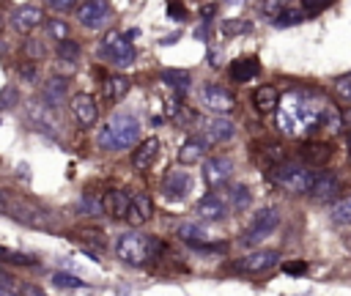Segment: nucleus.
<instances>
[{
	"instance_id": "nucleus-1",
	"label": "nucleus",
	"mask_w": 351,
	"mask_h": 296,
	"mask_svg": "<svg viewBox=\"0 0 351 296\" xmlns=\"http://www.w3.org/2000/svg\"><path fill=\"white\" fill-rule=\"evenodd\" d=\"M326 101L313 90H291L274 110V123L288 137H302L321 129Z\"/></svg>"
},
{
	"instance_id": "nucleus-2",
	"label": "nucleus",
	"mask_w": 351,
	"mask_h": 296,
	"mask_svg": "<svg viewBox=\"0 0 351 296\" xmlns=\"http://www.w3.org/2000/svg\"><path fill=\"white\" fill-rule=\"evenodd\" d=\"M140 140V121L129 112H118L112 115L96 134V143L104 151H121V148H132Z\"/></svg>"
},
{
	"instance_id": "nucleus-3",
	"label": "nucleus",
	"mask_w": 351,
	"mask_h": 296,
	"mask_svg": "<svg viewBox=\"0 0 351 296\" xmlns=\"http://www.w3.org/2000/svg\"><path fill=\"white\" fill-rule=\"evenodd\" d=\"M159 252H162V241L154 238V236H148V233L129 230V233H121L118 241H115V255L123 263H129V266L151 263Z\"/></svg>"
},
{
	"instance_id": "nucleus-4",
	"label": "nucleus",
	"mask_w": 351,
	"mask_h": 296,
	"mask_svg": "<svg viewBox=\"0 0 351 296\" xmlns=\"http://www.w3.org/2000/svg\"><path fill=\"white\" fill-rule=\"evenodd\" d=\"M0 214L27 225V227H47V211L41 206H36L33 200L14 195L8 189H0Z\"/></svg>"
},
{
	"instance_id": "nucleus-5",
	"label": "nucleus",
	"mask_w": 351,
	"mask_h": 296,
	"mask_svg": "<svg viewBox=\"0 0 351 296\" xmlns=\"http://www.w3.org/2000/svg\"><path fill=\"white\" fill-rule=\"evenodd\" d=\"M313 178H315V173L307 164L285 162V159L280 164H271V181L291 195H307L313 186Z\"/></svg>"
},
{
	"instance_id": "nucleus-6",
	"label": "nucleus",
	"mask_w": 351,
	"mask_h": 296,
	"mask_svg": "<svg viewBox=\"0 0 351 296\" xmlns=\"http://www.w3.org/2000/svg\"><path fill=\"white\" fill-rule=\"evenodd\" d=\"M99 55H104V58H110L115 66H132L134 63V47H132V41L126 38V36H121V33H107L104 38H101V47H99Z\"/></svg>"
},
{
	"instance_id": "nucleus-7",
	"label": "nucleus",
	"mask_w": 351,
	"mask_h": 296,
	"mask_svg": "<svg viewBox=\"0 0 351 296\" xmlns=\"http://www.w3.org/2000/svg\"><path fill=\"white\" fill-rule=\"evenodd\" d=\"M280 225V211L277 208H261V211H255L252 214V222H250V227H247V233L241 236V244H258V241H263L274 227Z\"/></svg>"
},
{
	"instance_id": "nucleus-8",
	"label": "nucleus",
	"mask_w": 351,
	"mask_h": 296,
	"mask_svg": "<svg viewBox=\"0 0 351 296\" xmlns=\"http://www.w3.org/2000/svg\"><path fill=\"white\" fill-rule=\"evenodd\" d=\"M271 266H277V252L271 249H252L233 263V269L244 274H261V271H269Z\"/></svg>"
},
{
	"instance_id": "nucleus-9",
	"label": "nucleus",
	"mask_w": 351,
	"mask_h": 296,
	"mask_svg": "<svg viewBox=\"0 0 351 296\" xmlns=\"http://www.w3.org/2000/svg\"><path fill=\"white\" fill-rule=\"evenodd\" d=\"M77 19H80V25L88 27V30L104 27V22L110 19V5H107V0H85V3L77 8Z\"/></svg>"
},
{
	"instance_id": "nucleus-10",
	"label": "nucleus",
	"mask_w": 351,
	"mask_h": 296,
	"mask_svg": "<svg viewBox=\"0 0 351 296\" xmlns=\"http://www.w3.org/2000/svg\"><path fill=\"white\" fill-rule=\"evenodd\" d=\"M200 99H203V104H206L211 112H217V115L230 112V110H233V104H236L233 93H230V90H225V88H219V85H203Z\"/></svg>"
},
{
	"instance_id": "nucleus-11",
	"label": "nucleus",
	"mask_w": 351,
	"mask_h": 296,
	"mask_svg": "<svg viewBox=\"0 0 351 296\" xmlns=\"http://www.w3.org/2000/svg\"><path fill=\"white\" fill-rule=\"evenodd\" d=\"M307 195L313 200H318V203H329V200H335L340 195V178L335 173H315L313 186H310Z\"/></svg>"
},
{
	"instance_id": "nucleus-12",
	"label": "nucleus",
	"mask_w": 351,
	"mask_h": 296,
	"mask_svg": "<svg viewBox=\"0 0 351 296\" xmlns=\"http://www.w3.org/2000/svg\"><path fill=\"white\" fill-rule=\"evenodd\" d=\"M189 189H192V175L186 170H173L162 181V195L167 200H184L189 195Z\"/></svg>"
},
{
	"instance_id": "nucleus-13",
	"label": "nucleus",
	"mask_w": 351,
	"mask_h": 296,
	"mask_svg": "<svg viewBox=\"0 0 351 296\" xmlns=\"http://www.w3.org/2000/svg\"><path fill=\"white\" fill-rule=\"evenodd\" d=\"M71 115L80 126H93L96 123V115H99V107H96V99L90 93H77L71 96Z\"/></svg>"
},
{
	"instance_id": "nucleus-14",
	"label": "nucleus",
	"mask_w": 351,
	"mask_h": 296,
	"mask_svg": "<svg viewBox=\"0 0 351 296\" xmlns=\"http://www.w3.org/2000/svg\"><path fill=\"white\" fill-rule=\"evenodd\" d=\"M126 222L129 225H143V222H148L151 217H154V203H151V197L148 195H129V206H126Z\"/></svg>"
},
{
	"instance_id": "nucleus-15",
	"label": "nucleus",
	"mask_w": 351,
	"mask_h": 296,
	"mask_svg": "<svg viewBox=\"0 0 351 296\" xmlns=\"http://www.w3.org/2000/svg\"><path fill=\"white\" fill-rule=\"evenodd\" d=\"M230 173H233V164H230V159H225V156H211V159L203 164V178H206L208 186H222V184H228Z\"/></svg>"
},
{
	"instance_id": "nucleus-16",
	"label": "nucleus",
	"mask_w": 351,
	"mask_h": 296,
	"mask_svg": "<svg viewBox=\"0 0 351 296\" xmlns=\"http://www.w3.org/2000/svg\"><path fill=\"white\" fill-rule=\"evenodd\" d=\"M156 156H159V140H156V137H148V140H143V143L134 148L132 164H134V170H148V167L156 162Z\"/></svg>"
},
{
	"instance_id": "nucleus-17",
	"label": "nucleus",
	"mask_w": 351,
	"mask_h": 296,
	"mask_svg": "<svg viewBox=\"0 0 351 296\" xmlns=\"http://www.w3.org/2000/svg\"><path fill=\"white\" fill-rule=\"evenodd\" d=\"M41 22H44V14H41L38 5H22V8H16V14H14V27H16L19 33H33Z\"/></svg>"
},
{
	"instance_id": "nucleus-18",
	"label": "nucleus",
	"mask_w": 351,
	"mask_h": 296,
	"mask_svg": "<svg viewBox=\"0 0 351 296\" xmlns=\"http://www.w3.org/2000/svg\"><path fill=\"white\" fill-rule=\"evenodd\" d=\"M178 236H181L189 247H197V249H222V244H211V241H208V233H206L203 227L192 225V222L181 225V227H178Z\"/></svg>"
},
{
	"instance_id": "nucleus-19",
	"label": "nucleus",
	"mask_w": 351,
	"mask_h": 296,
	"mask_svg": "<svg viewBox=\"0 0 351 296\" xmlns=\"http://www.w3.org/2000/svg\"><path fill=\"white\" fill-rule=\"evenodd\" d=\"M129 206V192L123 189H107L101 195V211H107L110 217H123Z\"/></svg>"
},
{
	"instance_id": "nucleus-20",
	"label": "nucleus",
	"mask_w": 351,
	"mask_h": 296,
	"mask_svg": "<svg viewBox=\"0 0 351 296\" xmlns=\"http://www.w3.org/2000/svg\"><path fill=\"white\" fill-rule=\"evenodd\" d=\"M206 156V140L203 137H186L178 148V162L181 164H195Z\"/></svg>"
},
{
	"instance_id": "nucleus-21",
	"label": "nucleus",
	"mask_w": 351,
	"mask_h": 296,
	"mask_svg": "<svg viewBox=\"0 0 351 296\" xmlns=\"http://www.w3.org/2000/svg\"><path fill=\"white\" fill-rule=\"evenodd\" d=\"M258 71H261V63H258L255 58H239V60H233L230 69H228V74H230L233 82H250Z\"/></svg>"
},
{
	"instance_id": "nucleus-22",
	"label": "nucleus",
	"mask_w": 351,
	"mask_h": 296,
	"mask_svg": "<svg viewBox=\"0 0 351 296\" xmlns=\"http://www.w3.org/2000/svg\"><path fill=\"white\" fill-rule=\"evenodd\" d=\"M233 134H236V126H233L228 118L217 115V118H208V121H206V137H208V140L225 143V140H230Z\"/></svg>"
},
{
	"instance_id": "nucleus-23",
	"label": "nucleus",
	"mask_w": 351,
	"mask_h": 296,
	"mask_svg": "<svg viewBox=\"0 0 351 296\" xmlns=\"http://www.w3.org/2000/svg\"><path fill=\"white\" fill-rule=\"evenodd\" d=\"M129 85H132V82H129L126 77L112 74V77H107V79L101 82V99H104V101H118V99H123V96H126Z\"/></svg>"
},
{
	"instance_id": "nucleus-24",
	"label": "nucleus",
	"mask_w": 351,
	"mask_h": 296,
	"mask_svg": "<svg viewBox=\"0 0 351 296\" xmlns=\"http://www.w3.org/2000/svg\"><path fill=\"white\" fill-rule=\"evenodd\" d=\"M299 153H302V159L307 164H326L332 159V145H326V143H307V145H302Z\"/></svg>"
},
{
	"instance_id": "nucleus-25",
	"label": "nucleus",
	"mask_w": 351,
	"mask_h": 296,
	"mask_svg": "<svg viewBox=\"0 0 351 296\" xmlns=\"http://www.w3.org/2000/svg\"><path fill=\"white\" fill-rule=\"evenodd\" d=\"M66 88H69V82H66L63 77H52V79L44 85V90H41L44 104H47V107H58L60 99L66 96Z\"/></svg>"
},
{
	"instance_id": "nucleus-26",
	"label": "nucleus",
	"mask_w": 351,
	"mask_h": 296,
	"mask_svg": "<svg viewBox=\"0 0 351 296\" xmlns=\"http://www.w3.org/2000/svg\"><path fill=\"white\" fill-rule=\"evenodd\" d=\"M252 99H255V107H258L261 112H274L277 104H280V93H277L274 85H261Z\"/></svg>"
},
{
	"instance_id": "nucleus-27",
	"label": "nucleus",
	"mask_w": 351,
	"mask_h": 296,
	"mask_svg": "<svg viewBox=\"0 0 351 296\" xmlns=\"http://www.w3.org/2000/svg\"><path fill=\"white\" fill-rule=\"evenodd\" d=\"M162 82L167 88H173L176 93H184V90H189L192 77H189V71H181V69H165L162 71Z\"/></svg>"
},
{
	"instance_id": "nucleus-28",
	"label": "nucleus",
	"mask_w": 351,
	"mask_h": 296,
	"mask_svg": "<svg viewBox=\"0 0 351 296\" xmlns=\"http://www.w3.org/2000/svg\"><path fill=\"white\" fill-rule=\"evenodd\" d=\"M197 214H200L203 219L217 222V219H222V217H225V206H222V200H219L217 195H206V197L197 203Z\"/></svg>"
},
{
	"instance_id": "nucleus-29",
	"label": "nucleus",
	"mask_w": 351,
	"mask_h": 296,
	"mask_svg": "<svg viewBox=\"0 0 351 296\" xmlns=\"http://www.w3.org/2000/svg\"><path fill=\"white\" fill-rule=\"evenodd\" d=\"M55 52H58V58H60L63 63H77V60H80V44H77V41H71V38L58 41Z\"/></svg>"
},
{
	"instance_id": "nucleus-30",
	"label": "nucleus",
	"mask_w": 351,
	"mask_h": 296,
	"mask_svg": "<svg viewBox=\"0 0 351 296\" xmlns=\"http://www.w3.org/2000/svg\"><path fill=\"white\" fill-rule=\"evenodd\" d=\"M302 19H304V11H299V8H288V11L277 14V16H271V25H274V27H288V25H299Z\"/></svg>"
},
{
	"instance_id": "nucleus-31",
	"label": "nucleus",
	"mask_w": 351,
	"mask_h": 296,
	"mask_svg": "<svg viewBox=\"0 0 351 296\" xmlns=\"http://www.w3.org/2000/svg\"><path fill=\"white\" fill-rule=\"evenodd\" d=\"M321 126H326L329 132H340V129H343V112H340V110H337L335 104H326Z\"/></svg>"
},
{
	"instance_id": "nucleus-32",
	"label": "nucleus",
	"mask_w": 351,
	"mask_h": 296,
	"mask_svg": "<svg viewBox=\"0 0 351 296\" xmlns=\"http://www.w3.org/2000/svg\"><path fill=\"white\" fill-rule=\"evenodd\" d=\"M74 236H77L80 241H85V244H96V247L104 244V230H101V227H80Z\"/></svg>"
},
{
	"instance_id": "nucleus-33",
	"label": "nucleus",
	"mask_w": 351,
	"mask_h": 296,
	"mask_svg": "<svg viewBox=\"0 0 351 296\" xmlns=\"http://www.w3.org/2000/svg\"><path fill=\"white\" fill-rule=\"evenodd\" d=\"M332 219L337 225H351V197H343L335 208H332Z\"/></svg>"
},
{
	"instance_id": "nucleus-34",
	"label": "nucleus",
	"mask_w": 351,
	"mask_h": 296,
	"mask_svg": "<svg viewBox=\"0 0 351 296\" xmlns=\"http://www.w3.org/2000/svg\"><path fill=\"white\" fill-rule=\"evenodd\" d=\"M250 189L244 186V184H239V186H233L230 189V206H236V208H247V203H250Z\"/></svg>"
},
{
	"instance_id": "nucleus-35",
	"label": "nucleus",
	"mask_w": 351,
	"mask_h": 296,
	"mask_svg": "<svg viewBox=\"0 0 351 296\" xmlns=\"http://www.w3.org/2000/svg\"><path fill=\"white\" fill-rule=\"evenodd\" d=\"M47 36L63 41V38H69V25L60 22V19H49V22H47Z\"/></svg>"
},
{
	"instance_id": "nucleus-36",
	"label": "nucleus",
	"mask_w": 351,
	"mask_h": 296,
	"mask_svg": "<svg viewBox=\"0 0 351 296\" xmlns=\"http://www.w3.org/2000/svg\"><path fill=\"white\" fill-rule=\"evenodd\" d=\"M293 3H296V0H263V11H266L269 16H277V14L288 11V8H293Z\"/></svg>"
},
{
	"instance_id": "nucleus-37",
	"label": "nucleus",
	"mask_w": 351,
	"mask_h": 296,
	"mask_svg": "<svg viewBox=\"0 0 351 296\" xmlns=\"http://www.w3.org/2000/svg\"><path fill=\"white\" fill-rule=\"evenodd\" d=\"M247 30H252L250 22H239V19L222 22V33H225V36H239V33H247Z\"/></svg>"
},
{
	"instance_id": "nucleus-38",
	"label": "nucleus",
	"mask_w": 351,
	"mask_h": 296,
	"mask_svg": "<svg viewBox=\"0 0 351 296\" xmlns=\"http://www.w3.org/2000/svg\"><path fill=\"white\" fill-rule=\"evenodd\" d=\"M55 285H60V288H85V282L82 280H77L74 274H63V271H55Z\"/></svg>"
},
{
	"instance_id": "nucleus-39",
	"label": "nucleus",
	"mask_w": 351,
	"mask_h": 296,
	"mask_svg": "<svg viewBox=\"0 0 351 296\" xmlns=\"http://www.w3.org/2000/svg\"><path fill=\"white\" fill-rule=\"evenodd\" d=\"M0 255H3V260H8V263H16V266H36V258H30V255H22V252H5V249H0Z\"/></svg>"
},
{
	"instance_id": "nucleus-40",
	"label": "nucleus",
	"mask_w": 351,
	"mask_h": 296,
	"mask_svg": "<svg viewBox=\"0 0 351 296\" xmlns=\"http://www.w3.org/2000/svg\"><path fill=\"white\" fill-rule=\"evenodd\" d=\"M335 93H337L343 101H351V79H337V82H335Z\"/></svg>"
},
{
	"instance_id": "nucleus-41",
	"label": "nucleus",
	"mask_w": 351,
	"mask_h": 296,
	"mask_svg": "<svg viewBox=\"0 0 351 296\" xmlns=\"http://www.w3.org/2000/svg\"><path fill=\"white\" fill-rule=\"evenodd\" d=\"M302 3H304V14H315V11H324L335 0H302Z\"/></svg>"
},
{
	"instance_id": "nucleus-42",
	"label": "nucleus",
	"mask_w": 351,
	"mask_h": 296,
	"mask_svg": "<svg viewBox=\"0 0 351 296\" xmlns=\"http://www.w3.org/2000/svg\"><path fill=\"white\" fill-rule=\"evenodd\" d=\"M282 271H285V274H304V271H307V263H302V260H288V263H282Z\"/></svg>"
},
{
	"instance_id": "nucleus-43",
	"label": "nucleus",
	"mask_w": 351,
	"mask_h": 296,
	"mask_svg": "<svg viewBox=\"0 0 351 296\" xmlns=\"http://www.w3.org/2000/svg\"><path fill=\"white\" fill-rule=\"evenodd\" d=\"M167 14H170L173 19H184V16H186V11H184V5H181V3H176V0H173V3L167 5Z\"/></svg>"
},
{
	"instance_id": "nucleus-44",
	"label": "nucleus",
	"mask_w": 351,
	"mask_h": 296,
	"mask_svg": "<svg viewBox=\"0 0 351 296\" xmlns=\"http://www.w3.org/2000/svg\"><path fill=\"white\" fill-rule=\"evenodd\" d=\"M0 296H14V282H8V277H0Z\"/></svg>"
},
{
	"instance_id": "nucleus-45",
	"label": "nucleus",
	"mask_w": 351,
	"mask_h": 296,
	"mask_svg": "<svg viewBox=\"0 0 351 296\" xmlns=\"http://www.w3.org/2000/svg\"><path fill=\"white\" fill-rule=\"evenodd\" d=\"M14 99H16V90H14V88H5V90L0 93V107H8L5 101H14Z\"/></svg>"
},
{
	"instance_id": "nucleus-46",
	"label": "nucleus",
	"mask_w": 351,
	"mask_h": 296,
	"mask_svg": "<svg viewBox=\"0 0 351 296\" xmlns=\"http://www.w3.org/2000/svg\"><path fill=\"white\" fill-rule=\"evenodd\" d=\"M77 0H49V5L55 8V11H66V8H71Z\"/></svg>"
},
{
	"instance_id": "nucleus-47",
	"label": "nucleus",
	"mask_w": 351,
	"mask_h": 296,
	"mask_svg": "<svg viewBox=\"0 0 351 296\" xmlns=\"http://www.w3.org/2000/svg\"><path fill=\"white\" fill-rule=\"evenodd\" d=\"M22 296H47V293H44L38 285H25V288H22Z\"/></svg>"
},
{
	"instance_id": "nucleus-48",
	"label": "nucleus",
	"mask_w": 351,
	"mask_h": 296,
	"mask_svg": "<svg viewBox=\"0 0 351 296\" xmlns=\"http://www.w3.org/2000/svg\"><path fill=\"white\" fill-rule=\"evenodd\" d=\"M228 3H230V5H241L244 0H228Z\"/></svg>"
},
{
	"instance_id": "nucleus-49",
	"label": "nucleus",
	"mask_w": 351,
	"mask_h": 296,
	"mask_svg": "<svg viewBox=\"0 0 351 296\" xmlns=\"http://www.w3.org/2000/svg\"><path fill=\"white\" fill-rule=\"evenodd\" d=\"M0 30H3V22H0Z\"/></svg>"
},
{
	"instance_id": "nucleus-50",
	"label": "nucleus",
	"mask_w": 351,
	"mask_h": 296,
	"mask_svg": "<svg viewBox=\"0 0 351 296\" xmlns=\"http://www.w3.org/2000/svg\"><path fill=\"white\" fill-rule=\"evenodd\" d=\"M348 148H351V143H348Z\"/></svg>"
}]
</instances>
